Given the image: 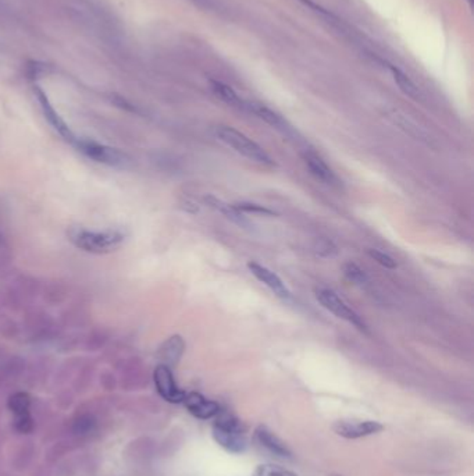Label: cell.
Instances as JSON below:
<instances>
[{
    "label": "cell",
    "instance_id": "ac0fdd59",
    "mask_svg": "<svg viewBox=\"0 0 474 476\" xmlns=\"http://www.w3.org/2000/svg\"><path fill=\"white\" fill-rule=\"evenodd\" d=\"M205 201L208 202V205H209L211 208H213L215 211L220 212L221 215H224L227 219H230L231 221H235V223H238L239 226H247V224H248L247 220L244 219V215H242L241 212H238L232 205H228V204L223 202L221 199L215 198V195H208V197H205Z\"/></svg>",
    "mask_w": 474,
    "mask_h": 476
},
{
    "label": "cell",
    "instance_id": "cb8c5ba5",
    "mask_svg": "<svg viewBox=\"0 0 474 476\" xmlns=\"http://www.w3.org/2000/svg\"><path fill=\"white\" fill-rule=\"evenodd\" d=\"M238 212H241L242 215L245 214H252L256 216H275L277 214L263 205L259 204H254V202H238L232 205Z\"/></svg>",
    "mask_w": 474,
    "mask_h": 476
},
{
    "label": "cell",
    "instance_id": "ffe728a7",
    "mask_svg": "<svg viewBox=\"0 0 474 476\" xmlns=\"http://www.w3.org/2000/svg\"><path fill=\"white\" fill-rule=\"evenodd\" d=\"M388 69H389V71H391V74H392L396 86L401 88V91L403 93H406L408 96L415 98V99L419 98V89H417V87L415 86V83L402 70H399L398 67H395L392 64H388Z\"/></svg>",
    "mask_w": 474,
    "mask_h": 476
},
{
    "label": "cell",
    "instance_id": "30bf717a",
    "mask_svg": "<svg viewBox=\"0 0 474 476\" xmlns=\"http://www.w3.org/2000/svg\"><path fill=\"white\" fill-rule=\"evenodd\" d=\"M248 267L259 281L263 283L266 287H268L277 297H280L283 300L291 298V291L288 290L285 283L274 272H271L270 269H267L266 266L256 263V262H249Z\"/></svg>",
    "mask_w": 474,
    "mask_h": 476
},
{
    "label": "cell",
    "instance_id": "52a82bcc",
    "mask_svg": "<svg viewBox=\"0 0 474 476\" xmlns=\"http://www.w3.org/2000/svg\"><path fill=\"white\" fill-rule=\"evenodd\" d=\"M334 432L344 439H360L380 433L384 426L377 421H362V419H341L333 426Z\"/></svg>",
    "mask_w": 474,
    "mask_h": 476
},
{
    "label": "cell",
    "instance_id": "ba28073f",
    "mask_svg": "<svg viewBox=\"0 0 474 476\" xmlns=\"http://www.w3.org/2000/svg\"><path fill=\"white\" fill-rule=\"evenodd\" d=\"M182 404L185 405V408L188 410L191 415H194L198 419H203V421L215 418L221 411V407L218 405V402L209 400L201 393H195V391L186 393Z\"/></svg>",
    "mask_w": 474,
    "mask_h": 476
},
{
    "label": "cell",
    "instance_id": "f1b7e54d",
    "mask_svg": "<svg viewBox=\"0 0 474 476\" xmlns=\"http://www.w3.org/2000/svg\"><path fill=\"white\" fill-rule=\"evenodd\" d=\"M0 476H13L11 474H8V472H4V471H0Z\"/></svg>",
    "mask_w": 474,
    "mask_h": 476
},
{
    "label": "cell",
    "instance_id": "6da1fadb",
    "mask_svg": "<svg viewBox=\"0 0 474 476\" xmlns=\"http://www.w3.org/2000/svg\"><path fill=\"white\" fill-rule=\"evenodd\" d=\"M69 240L85 252L100 255L119 250L126 241V234L119 230L95 231L73 227L69 231Z\"/></svg>",
    "mask_w": 474,
    "mask_h": 476
},
{
    "label": "cell",
    "instance_id": "603a6c76",
    "mask_svg": "<svg viewBox=\"0 0 474 476\" xmlns=\"http://www.w3.org/2000/svg\"><path fill=\"white\" fill-rule=\"evenodd\" d=\"M343 269H344L345 277H346L350 283H353V284H356V286H360V287H363V286H366V284L369 283V277H367V274H366L365 270H362L356 263H353V262H348V263H345Z\"/></svg>",
    "mask_w": 474,
    "mask_h": 476
},
{
    "label": "cell",
    "instance_id": "e0dca14e",
    "mask_svg": "<svg viewBox=\"0 0 474 476\" xmlns=\"http://www.w3.org/2000/svg\"><path fill=\"white\" fill-rule=\"evenodd\" d=\"M80 447V440L74 439V440H63V441H57L54 443L47 451H46V461L49 464H54L57 461H60L61 458H64L69 453L74 451L76 448Z\"/></svg>",
    "mask_w": 474,
    "mask_h": 476
},
{
    "label": "cell",
    "instance_id": "4fadbf2b",
    "mask_svg": "<svg viewBox=\"0 0 474 476\" xmlns=\"http://www.w3.org/2000/svg\"><path fill=\"white\" fill-rule=\"evenodd\" d=\"M303 161L310 173L313 174L317 180L327 185H338L340 180L333 172V169L314 152H304L303 153Z\"/></svg>",
    "mask_w": 474,
    "mask_h": 476
},
{
    "label": "cell",
    "instance_id": "d6986e66",
    "mask_svg": "<svg viewBox=\"0 0 474 476\" xmlns=\"http://www.w3.org/2000/svg\"><path fill=\"white\" fill-rule=\"evenodd\" d=\"M7 408L13 415H21L31 412L32 408V398L25 391H17L8 395L7 398Z\"/></svg>",
    "mask_w": 474,
    "mask_h": 476
},
{
    "label": "cell",
    "instance_id": "484cf974",
    "mask_svg": "<svg viewBox=\"0 0 474 476\" xmlns=\"http://www.w3.org/2000/svg\"><path fill=\"white\" fill-rule=\"evenodd\" d=\"M367 254L370 255L372 260H376L377 263H380L386 269H396V266H398L393 258H391L388 254H384V252H381L379 250H369Z\"/></svg>",
    "mask_w": 474,
    "mask_h": 476
},
{
    "label": "cell",
    "instance_id": "8992f818",
    "mask_svg": "<svg viewBox=\"0 0 474 476\" xmlns=\"http://www.w3.org/2000/svg\"><path fill=\"white\" fill-rule=\"evenodd\" d=\"M153 381L159 395L163 400L172 404H182L186 391L178 388L172 375V368L162 364L158 365L153 372Z\"/></svg>",
    "mask_w": 474,
    "mask_h": 476
},
{
    "label": "cell",
    "instance_id": "44dd1931",
    "mask_svg": "<svg viewBox=\"0 0 474 476\" xmlns=\"http://www.w3.org/2000/svg\"><path fill=\"white\" fill-rule=\"evenodd\" d=\"M212 88L215 91V95L218 98H221L224 102H227L228 105H232V106L244 109V102L245 100H242L232 88H230L228 86L223 84V83H218V81H212Z\"/></svg>",
    "mask_w": 474,
    "mask_h": 476
},
{
    "label": "cell",
    "instance_id": "277c9868",
    "mask_svg": "<svg viewBox=\"0 0 474 476\" xmlns=\"http://www.w3.org/2000/svg\"><path fill=\"white\" fill-rule=\"evenodd\" d=\"M314 294H316V300L320 303V305L326 308L327 310H330L333 315L348 322L349 325L357 327L362 332L367 330L366 323L362 320V318L352 308H349L344 300L338 297L337 293H334L330 289H317Z\"/></svg>",
    "mask_w": 474,
    "mask_h": 476
},
{
    "label": "cell",
    "instance_id": "4316f807",
    "mask_svg": "<svg viewBox=\"0 0 474 476\" xmlns=\"http://www.w3.org/2000/svg\"><path fill=\"white\" fill-rule=\"evenodd\" d=\"M34 476H50V472H49V470L41 468V470H38V471L34 474Z\"/></svg>",
    "mask_w": 474,
    "mask_h": 476
},
{
    "label": "cell",
    "instance_id": "2e32d148",
    "mask_svg": "<svg viewBox=\"0 0 474 476\" xmlns=\"http://www.w3.org/2000/svg\"><path fill=\"white\" fill-rule=\"evenodd\" d=\"M35 455V446L31 440H25L20 443L14 455L11 457V465L17 471H24L32 463Z\"/></svg>",
    "mask_w": 474,
    "mask_h": 476
},
{
    "label": "cell",
    "instance_id": "9c48e42d",
    "mask_svg": "<svg viewBox=\"0 0 474 476\" xmlns=\"http://www.w3.org/2000/svg\"><path fill=\"white\" fill-rule=\"evenodd\" d=\"M37 98H38V102L41 105V109H42L43 115L46 117V120L50 123V126L57 131L66 141H69L70 144H74L77 141V135L70 130V127L67 126V123L61 119V116L54 110L53 105L50 103L49 98L46 96V93L43 92L42 89L40 87H35L34 89Z\"/></svg>",
    "mask_w": 474,
    "mask_h": 476
},
{
    "label": "cell",
    "instance_id": "3957f363",
    "mask_svg": "<svg viewBox=\"0 0 474 476\" xmlns=\"http://www.w3.org/2000/svg\"><path fill=\"white\" fill-rule=\"evenodd\" d=\"M215 135L220 141H223L225 145L232 148L235 152L244 155L245 158L258 162L260 165L273 166L274 161L271 156L259 145L255 141H252L249 137H247L244 132L235 130L228 126H218L215 127Z\"/></svg>",
    "mask_w": 474,
    "mask_h": 476
},
{
    "label": "cell",
    "instance_id": "5bb4252c",
    "mask_svg": "<svg viewBox=\"0 0 474 476\" xmlns=\"http://www.w3.org/2000/svg\"><path fill=\"white\" fill-rule=\"evenodd\" d=\"M244 109L254 113L256 117L261 119L263 122H266L271 127L283 131L285 134L290 132V127H288L287 122L280 115H277L274 110H271L270 108H267L261 103H256V102H244Z\"/></svg>",
    "mask_w": 474,
    "mask_h": 476
},
{
    "label": "cell",
    "instance_id": "83f0119b",
    "mask_svg": "<svg viewBox=\"0 0 474 476\" xmlns=\"http://www.w3.org/2000/svg\"><path fill=\"white\" fill-rule=\"evenodd\" d=\"M194 3L199 4V6H205V7H211V1L209 0H192Z\"/></svg>",
    "mask_w": 474,
    "mask_h": 476
},
{
    "label": "cell",
    "instance_id": "8fae6325",
    "mask_svg": "<svg viewBox=\"0 0 474 476\" xmlns=\"http://www.w3.org/2000/svg\"><path fill=\"white\" fill-rule=\"evenodd\" d=\"M99 419L90 410H78L69 421L67 429L76 439H85L96 432Z\"/></svg>",
    "mask_w": 474,
    "mask_h": 476
},
{
    "label": "cell",
    "instance_id": "9a60e30c",
    "mask_svg": "<svg viewBox=\"0 0 474 476\" xmlns=\"http://www.w3.org/2000/svg\"><path fill=\"white\" fill-rule=\"evenodd\" d=\"M185 351V342L181 336H172L166 340L158 351V358L160 359L162 365L169 368L177 366L182 354Z\"/></svg>",
    "mask_w": 474,
    "mask_h": 476
},
{
    "label": "cell",
    "instance_id": "d4e9b609",
    "mask_svg": "<svg viewBox=\"0 0 474 476\" xmlns=\"http://www.w3.org/2000/svg\"><path fill=\"white\" fill-rule=\"evenodd\" d=\"M254 476H298L295 472L278 467V465H271V464H263L259 465L258 468L255 470V475Z\"/></svg>",
    "mask_w": 474,
    "mask_h": 476
},
{
    "label": "cell",
    "instance_id": "7a4b0ae2",
    "mask_svg": "<svg viewBox=\"0 0 474 476\" xmlns=\"http://www.w3.org/2000/svg\"><path fill=\"white\" fill-rule=\"evenodd\" d=\"M212 434L215 443L228 453L242 454L248 450L249 440L245 425L228 412L220 411L215 417Z\"/></svg>",
    "mask_w": 474,
    "mask_h": 476
},
{
    "label": "cell",
    "instance_id": "7c38bea8",
    "mask_svg": "<svg viewBox=\"0 0 474 476\" xmlns=\"http://www.w3.org/2000/svg\"><path fill=\"white\" fill-rule=\"evenodd\" d=\"M255 439L258 440L259 444L264 447L268 453L278 458H291L292 451L290 447L275 434L273 431H270L267 426L260 425L255 431Z\"/></svg>",
    "mask_w": 474,
    "mask_h": 476
},
{
    "label": "cell",
    "instance_id": "7402d4cb",
    "mask_svg": "<svg viewBox=\"0 0 474 476\" xmlns=\"http://www.w3.org/2000/svg\"><path fill=\"white\" fill-rule=\"evenodd\" d=\"M35 428H37V421H35L32 412L14 415V421H13L14 432L27 436V434H31L34 432Z\"/></svg>",
    "mask_w": 474,
    "mask_h": 476
},
{
    "label": "cell",
    "instance_id": "5b68a950",
    "mask_svg": "<svg viewBox=\"0 0 474 476\" xmlns=\"http://www.w3.org/2000/svg\"><path fill=\"white\" fill-rule=\"evenodd\" d=\"M73 145L89 159H93L95 162H99V163H105L110 166H123L127 162L126 156L120 151L97 144L90 139L77 138V141Z\"/></svg>",
    "mask_w": 474,
    "mask_h": 476
}]
</instances>
